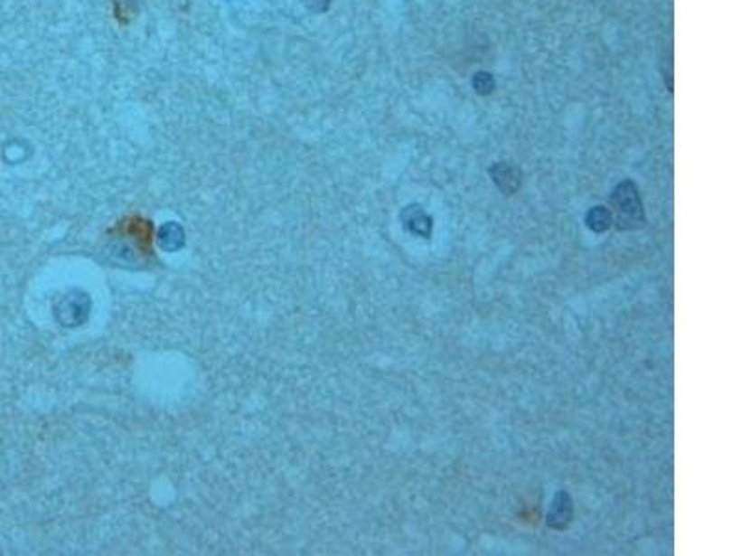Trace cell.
<instances>
[{
  "mask_svg": "<svg viewBox=\"0 0 741 556\" xmlns=\"http://www.w3.org/2000/svg\"><path fill=\"white\" fill-rule=\"evenodd\" d=\"M586 222L593 232H605L612 227V212L605 206L591 208L586 215Z\"/></svg>",
  "mask_w": 741,
  "mask_h": 556,
  "instance_id": "cell-5",
  "label": "cell"
},
{
  "mask_svg": "<svg viewBox=\"0 0 741 556\" xmlns=\"http://www.w3.org/2000/svg\"><path fill=\"white\" fill-rule=\"evenodd\" d=\"M573 517V501L566 492H558L552 501V508L547 515V525L550 529L564 531L571 523Z\"/></svg>",
  "mask_w": 741,
  "mask_h": 556,
  "instance_id": "cell-3",
  "label": "cell"
},
{
  "mask_svg": "<svg viewBox=\"0 0 741 556\" xmlns=\"http://www.w3.org/2000/svg\"><path fill=\"white\" fill-rule=\"evenodd\" d=\"M111 5H114L116 19H117L121 24L130 23L132 14H134V10H132L134 0H111Z\"/></svg>",
  "mask_w": 741,
  "mask_h": 556,
  "instance_id": "cell-7",
  "label": "cell"
},
{
  "mask_svg": "<svg viewBox=\"0 0 741 556\" xmlns=\"http://www.w3.org/2000/svg\"><path fill=\"white\" fill-rule=\"evenodd\" d=\"M400 217L404 221V227L412 234L425 240L432 236V217L419 204L406 206Z\"/></svg>",
  "mask_w": 741,
  "mask_h": 556,
  "instance_id": "cell-2",
  "label": "cell"
},
{
  "mask_svg": "<svg viewBox=\"0 0 741 556\" xmlns=\"http://www.w3.org/2000/svg\"><path fill=\"white\" fill-rule=\"evenodd\" d=\"M473 88L478 95H490L495 90V80L490 72H476L473 77Z\"/></svg>",
  "mask_w": 741,
  "mask_h": 556,
  "instance_id": "cell-6",
  "label": "cell"
},
{
  "mask_svg": "<svg viewBox=\"0 0 741 556\" xmlns=\"http://www.w3.org/2000/svg\"><path fill=\"white\" fill-rule=\"evenodd\" d=\"M490 174L493 176V182L499 185V190L506 195H513L519 188H521V171L517 167L499 162L490 169Z\"/></svg>",
  "mask_w": 741,
  "mask_h": 556,
  "instance_id": "cell-4",
  "label": "cell"
},
{
  "mask_svg": "<svg viewBox=\"0 0 741 556\" xmlns=\"http://www.w3.org/2000/svg\"><path fill=\"white\" fill-rule=\"evenodd\" d=\"M612 208L615 213V222L619 231H633L643 227L645 213L640 197L638 185L633 180L621 182L612 193Z\"/></svg>",
  "mask_w": 741,
  "mask_h": 556,
  "instance_id": "cell-1",
  "label": "cell"
}]
</instances>
